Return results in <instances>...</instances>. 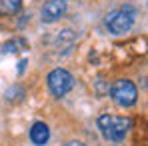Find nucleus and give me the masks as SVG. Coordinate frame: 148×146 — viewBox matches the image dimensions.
I'll use <instances>...</instances> for the list:
<instances>
[{"label": "nucleus", "mask_w": 148, "mask_h": 146, "mask_svg": "<svg viewBox=\"0 0 148 146\" xmlns=\"http://www.w3.org/2000/svg\"><path fill=\"white\" fill-rule=\"evenodd\" d=\"M98 128L102 130V136L112 140V142H120L124 136L128 134V130L132 128V120L128 116H116V114H102L98 118Z\"/></svg>", "instance_id": "nucleus-1"}, {"label": "nucleus", "mask_w": 148, "mask_h": 146, "mask_svg": "<svg viewBox=\"0 0 148 146\" xmlns=\"http://www.w3.org/2000/svg\"><path fill=\"white\" fill-rule=\"evenodd\" d=\"M134 18H136V12L132 6H122L118 10H112L108 16H106V28L116 34V36H122L126 32H130V28L134 26Z\"/></svg>", "instance_id": "nucleus-2"}, {"label": "nucleus", "mask_w": 148, "mask_h": 146, "mask_svg": "<svg viewBox=\"0 0 148 146\" xmlns=\"http://www.w3.org/2000/svg\"><path fill=\"white\" fill-rule=\"evenodd\" d=\"M110 96L118 106L130 108L138 100V90H136L134 82H130V80H116L110 88Z\"/></svg>", "instance_id": "nucleus-3"}, {"label": "nucleus", "mask_w": 148, "mask_h": 146, "mask_svg": "<svg viewBox=\"0 0 148 146\" xmlns=\"http://www.w3.org/2000/svg\"><path fill=\"white\" fill-rule=\"evenodd\" d=\"M74 86V78L72 74L64 68H56L48 74V90L52 92V96L62 98L66 96Z\"/></svg>", "instance_id": "nucleus-4"}, {"label": "nucleus", "mask_w": 148, "mask_h": 146, "mask_svg": "<svg viewBox=\"0 0 148 146\" xmlns=\"http://www.w3.org/2000/svg\"><path fill=\"white\" fill-rule=\"evenodd\" d=\"M66 14V2L64 0H50L42 6V20L44 22H56Z\"/></svg>", "instance_id": "nucleus-5"}, {"label": "nucleus", "mask_w": 148, "mask_h": 146, "mask_svg": "<svg viewBox=\"0 0 148 146\" xmlns=\"http://www.w3.org/2000/svg\"><path fill=\"white\" fill-rule=\"evenodd\" d=\"M30 140L36 146H44L50 140V130L44 122H34L30 128Z\"/></svg>", "instance_id": "nucleus-6"}, {"label": "nucleus", "mask_w": 148, "mask_h": 146, "mask_svg": "<svg viewBox=\"0 0 148 146\" xmlns=\"http://www.w3.org/2000/svg\"><path fill=\"white\" fill-rule=\"evenodd\" d=\"M22 8V0H0V16H14Z\"/></svg>", "instance_id": "nucleus-7"}, {"label": "nucleus", "mask_w": 148, "mask_h": 146, "mask_svg": "<svg viewBox=\"0 0 148 146\" xmlns=\"http://www.w3.org/2000/svg\"><path fill=\"white\" fill-rule=\"evenodd\" d=\"M28 48V42H26L24 38H14V40H8L2 50L4 52H20V50H26Z\"/></svg>", "instance_id": "nucleus-8"}, {"label": "nucleus", "mask_w": 148, "mask_h": 146, "mask_svg": "<svg viewBox=\"0 0 148 146\" xmlns=\"http://www.w3.org/2000/svg\"><path fill=\"white\" fill-rule=\"evenodd\" d=\"M62 146H84V144H80V142H68V144H62Z\"/></svg>", "instance_id": "nucleus-9"}, {"label": "nucleus", "mask_w": 148, "mask_h": 146, "mask_svg": "<svg viewBox=\"0 0 148 146\" xmlns=\"http://www.w3.org/2000/svg\"><path fill=\"white\" fill-rule=\"evenodd\" d=\"M64 2H66V0H64Z\"/></svg>", "instance_id": "nucleus-10"}]
</instances>
